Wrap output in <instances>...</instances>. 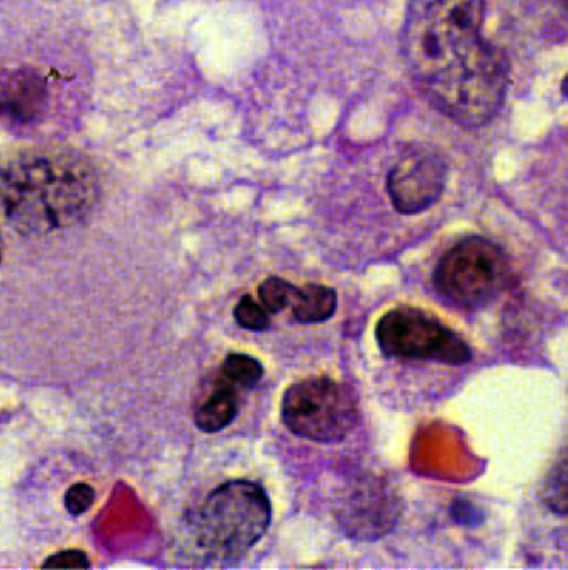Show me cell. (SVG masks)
Wrapping results in <instances>:
<instances>
[{
    "mask_svg": "<svg viewBox=\"0 0 568 570\" xmlns=\"http://www.w3.org/2000/svg\"><path fill=\"white\" fill-rule=\"evenodd\" d=\"M97 196L96 171L74 151L28 150L0 158V218L21 235L79 225Z\"/></svg>",
    "mask_w": 568,
    "mask_h": 570,
    "instance_id": "cell-2",
    "label": "cell"
},
{
    "mask_svg": "<svg viewBox=\"0 0 568 570\" xmlns=\"http://www.w3.org/2000/svg\"><path fill=\"white\" fill-rule=\"evenodd\" d=\"M543 503L558 517H568V459L551 469L543 484Z\"/></svg>",
    "mask_w": 568,
    "mask_h": 570,
    "instance_id": "cell-13",
    "label": "cell"
},
{
    "mask_svg": "<svg viewBox=\"0 0 568 570\" xmlns=\"http://www.w3.org/2000/svg\"><path fill=\"white\" fill-rule=\"evenodd\" d=\"M0 262H2V236H0Z\"/></svg>",
    "mask_w": 568,
    "mask_h": 570,
    "instance_id": "cell-20",
    "label": "cell"
},
{
    "mask_svg": "<svg viewBox=\"0 0 568 570\" xmlns=\"http://www.w3.org/2000/svg\"><path fill=\"white\" fill-rule=\"evenodd\" d=\"M297 287L281 277H268L259 284L258 301L271 316L292 306Z\"/></svg>",
    "mask_w": 568,
    "mask_h": 570,
    "instance_id": "cell-14",
    "label": "cell"
},
{
    "mask_svg": "<svg viewBox=\"0 0 568 570\" xmlns=\"http://www.w3.org/2000/svg\"><path fill=\"white\" fill-rule=\"evenodd\" d=\"M236 323L249 332H265L271 326V314L253 296H243L233 309Z\"/></svg>",
    "mask_w": 568,
    "mask_h": 570,
    "instance_id": "cell-15",
    "label": "cell"
},
{
    "mask_svg": "<svg viewBox=\"0 0 568 570\" xmlns=\"http://www.w3.org/2000/svg\"><path fill=\"white\" fill-rule=\"evenodd\" d=\"M272 503L262 485L245 479L224 482L185 514L177 552L193 567H232L267 533Z\"/></svg>",
    "mask_w": 568,
    "mask_h": 570,
    "instance_id": "cell-3",
    "label": "cell"
},
{
    "mask_svg": "<svg viewBox=\"0 0 568 570\" xmlns=\"http://www.w3.org/2000/svg\"><path fill=\"white\" fill-rule=\"evenodd\" d=\"M48 107L47 80L35 68L22 67L0 76V122L26 128L43 118Z\"/></svg>",
    "mask_w": 568,
    "mask_h": 570,
    "instance_id": "cell-9",
    "label": "cell"
},
{
    "mask_svg": "<svg viewBox=\"0 0 568 570\" xmlns=\"http://www.w3.org/2000/svg\"><path fill=\"white\" fill-rule=\"evenodd\" d=\"M561 90H564L565 97L568 99V76L567 79L564 80V83H561Z\"/></svg>",
    "mask_w": 568,
    "mask_h": 570,
    "instance_id": "cell-19",
    "label": "cell"
},
{
    "mask_svg": "<svg viewBox=\"0 0 568 570\" xmlns=\"http://www.w3.org/2000/svg\"><path fill=\"white\" fill-rule=\"evenodd\" d=\"M508 278L502 249L482 236H469L451 246L434 268L438 296L459 309H480L496 299Z\"/></svg>",
    "mask_w": 568,
    "mask_h": 570,
    "instance_id": "cell-4",
    "label": "cell"
},
{
    "mask_svg": "<svg viewBox=\"0 0 568 570\" xmlns=\"http://www.w3.org/2000/svg\"><path fill=\"white\" fill-rule=\"evenodd\" d=\"M375 338L382 353L394 358L447 365H463L472 358V350L462 336L433 314L415 307L388 311L376 323Z\"/></svg>",
    "mask_w": 568,
    "mask_h": 570,
    "instance_id": "cell-6",
    "label": "cell"
},
{
    "mask_svg": "<svg viewBox=\"0 0 568 570\" xmlns=\"http://www.w3.org/2000/svg\"><path fill=\"white\" fill-rule=\"evenodd\" d=\"M486 0H409L402 51L424 99L457 125H486L505 102V55L482 36Z\"/></svg>",
    "mask_w": 568,
    "mask_h": 570,
    "instance_id": "cell-1",
    "label": "cell"
},
{
    "mask_svg": "<svg viewBox=\"0 0 568 570\" xmlns=\"http://www.w3.org/2000/svg\"><path fill=\"white\" fill-rule=\"evenodd\" d=\"M292 313L302 325H317L334 316L337 307V294L333 287L323 284H306L297 287Z\"/></svg>",
    "mask_w": 568,
    "mask_h": 570,
    "instance_id": "cell-11",
    "label": "cell"
},
{
    "mask_svg": "<svg viewBox=\"0 0 568 570\" xmlns=\"http://www.w3.org/2000/svg\"><path fill=\"white\" fill-rule=\"evenodd\" d=\"M47 569H89L90 562L86 553L79 550L57 553L43 563Z\"/></svg>",
    "mask_w": 568,
    "mask_h": 570,
    "instance_id": "cell-17",
    "label": "cell"
},
{
    "mask_svg": "<svg viewBox=\"0 0 568 570\" xmlns=\"http://www.w3.org/2000/svg\"><path fill=\"white\" fill-rule=\"evenodd\" d=\"M238 414V394L235 385L221 379L207 400L194 413V423L204 433H219L235 421Z\"/></svg>",
    "mask_w": 568,
    "mask_h": 570,
    "instance_id": "cell-10",
    "label": "cell"
},
{
    "mask_svg": "<svg viewBox=\"0 0 568 570\" xmlns=\"http://www.w3.org/2000/svg\"><path fill=\"white\" fill-rule=\"evenodd\" d=\"M263 377V365L255 356L246 353H229L221 367V379L236 389H252Z\"/></svg>",
    "mask_w": 568,
    "mask_h": 570,
    "instance_id": "cell-12",
    "label": "cell"
},
{
    "mask_svg": "<svg viewBox=\"0 0 568 570\" xmlns=\"http://www.w3.org/2000/svg\"><path fill=\"white\" fill-rule=\"evenodd\" d=\"M282 420L298 439L337 443L350 435L359 421L355 392L333 379H304L282 397Z\"/></svg>",
    "mask_w": 568,
    "mask_h": 570,
    "instance_id": "cell-5",
    "label": "cell"
},
{
    "mask_svg": "<svg viewBox=\"0 0 568 570\" xmlns=\"http://www.w3.org/2000/svg\"><path fill=\"white\" fill-rule=\"evenodd\" d=\"M336 514L346 537L359 542H376L398 527L402 501L384 479H360L337 503Z\"/></svg>",
    "mask_w": 568,
    "mask_h": 570,
    "instance_id": "cell-7",
    "label": "cell"
},
{
    "mask_svg": "<svg viewBox=\"0 0 568 570\" xmlns=\"http://www.w3.org/2000/svg\"><path fill=\"white\" fill-rule=\"evenodd\" d=\"M447 187V164L433 150H412L401 157L388 177L392 206L404 216L433 207Z\"/></svg>",
    "mask_w": 568,
    "mask_h": 570,
    "instance_id": "cell-8",
    "label": "cell"
},
{
    "mask_svg": "<svg viewBox=\"0 0 568 570\" xmlns=\"http://www.w3.org/2000/svg\"><path fill=\"white\" fill-rule=\"evenodd\" d=\"M451 514H453L454 520L459 521V523L477 524V508L467 503V501H457L451 507Z\"/></svg>",
    "mask_w": 568,
    "mask_h": 570,
    "instance_id": "cell-18",
    "label": "cell"
},
{
    "mask_svg": "<svg viewBox=\"0 0 568 570\" xmlns=\"http://www.w3.org/2000/svg\"><path fill=\"white\" fill-rule=\"evenodd\" d=\"M561 2H564L565 8H567V9H568V0H561Z\"/></svg>",
    "mask_w": 568,
    "mask_h": 570,
    "instance_id": "cell-21",
    "label": "cell"
},
{
    "mask_svg": "<svg viewBox=\"0 0 568 570\" xmlns=\"http://www.w3.org/2000/svg\"><path fill=\"white\" fill-rule=\"evenodd\" d=\"M94 501H96V491L84 482L71 485L65 494V508L74 517L87 513L92 508Z\"/></svg>",
    "mask_w": 568,
    "mask_h": 570,
    "instance_id": "cell-16",
    "label": "cell"
}]
</instances>
